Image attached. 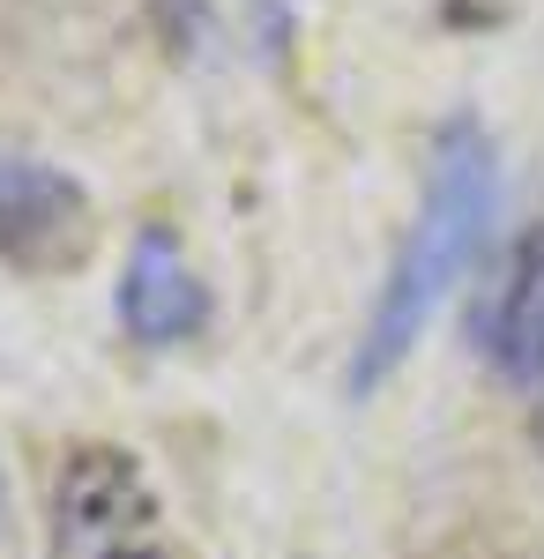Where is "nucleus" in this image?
Wrapping results in <instances>:
<instances>
[{
    "label": "nucleus",
    "mask_w": 544,
    "mask_h": 559,
    "mask_svg": "<svg viewBox=\"0 0 544 559\" xmlns=\"http://www.w3.org/2000/svg\"><path fill=\"white\" fill-rule=\"evenodd\" d=\"M493 216H500V150L477 120H448L425 150V194L418 216L395 247V269L374 299V321L351 350V395H374L433 329V313L448 306L470 261L485 254L493 239Z\"/></svg>",
    "instance_id": "f257e3e1"
},
{
    "label": "nucleus",
    "mask_w": 544,
    "mask_h": 559,
    "mask_svg": "<svg viewBox=\"0 0 544 559\" xmlns=\"http://www.w3.org/2000/svg\"><path fill=\"white\" fill-rule=\"evenodd\" d=\"M45 515H52L45 522L52 559H172L165 508H157L142 463L113 440H83L60 455Z\"/></svg>",
    "instance_id": "f03ea898"
},
{
    "label": "nucleus",
    "mask_w": 544,
    "mask_h": 559,
    "mask_svg": "<svg viewBox=\"0 0 544 559\" xmlns=\"http://www.w3.org/2000/svg\"><path fill=\"white\" fill-rule=\"evenodd\" d=\"M97 254V202L68 165L0 142V269L75 276Z\"/></svg>",
    "instance_id": "7ed1b4c3"
},
{
    "label": "nucleus",
    "mask_w": 544,
    "mask_h": 559,
    "mask_svg": "<svg viewBox=\"0 0 544 559\" xmlns=\"http://www.w3.org/2000/svg\"><path fill=\"white\" fill-rule=\"evenodd\" d=\"M470 336L500 388H522V395L544 388V216L522 224V239L507 247L493 284L477 292Z\"/></svg>",
    "instance_id": "20e7f679"
},
{
    "label": "nucleus",
    "mask_w": 544,
    "mask_h": 559,
    "mask_svg": "<svg viewBox=\"0 0 544 559\" xmlns=\"http://www.w3.org/2000/svg\"><path fill=\"white\" fill-rule=\"evenodd\" d=\"M120 329L150 350L194 344L210 329V284L194 276V261L179 247L172 224H142L120 261Z\"/></svg>",
    "instance_id": "39448f33"
},
{
    "label": "nucleus",
    "mask_w": 544,
    "mask_h": 559,
    "mask_svg": "<svg viewBox=\"0 0 544 559\" xmlns=\"http://www.w3.org/2000/svg\"><path fill=\"white\" fill-rule=\"evenodd\" d=\"M440 559H544V552L507 545V537H470V545H456V552H440Z\"/></svg>",
    "instance_id": "423d86ee"
},
{
    "label": "nucleus",
    "mask_w": 544,
    "mask_h": 559,
    "mask_svg": "<svg viewBox=\"0 0 544 559\" xmlns=\"http://www.w3.org/2000/svg\"><path fill=\"white\" fill-rule=\"evenodd\" d=\"M537 455H544V411H537Z\"/></svg>",
    "instance_id": "0eeeda50"
}]
</instances>
